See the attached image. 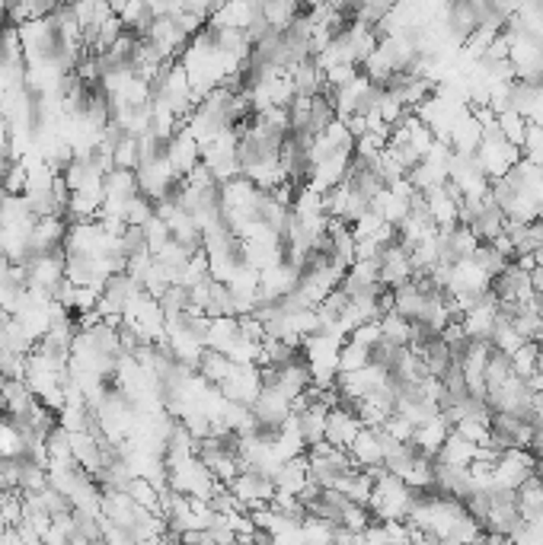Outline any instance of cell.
Returning a JSON list of instances; mask_svg holds the SVG:
<instances>
[{
	"mask_svg": "<svg viewBox=\"0 0 543 545\" xmlns=\"http://www.w3.org/2000/svg\"><path fill=\"white\" fill-rule=\"evenodd\" d=\"M367 508L374 510L377 520H406L413 510V488L397 476V472H383L374 478V492Z\"/></svg>",
	"mask_w": 543,
	"mask_h": 545,
	"instance_id": "obj_1",
	"label": "cell"
},
{
	"mask_svg": "<svg viewBox=\"0 0 543 545\" xmlns=\"http://www.w3.org/2000/svg\"><path fill=\"white\" fill-rule=\"evenodd\" d=\"M534 462L537 456L531 453V447L502 450L496 466H492V484H498V488H518L534 472Z\"/></svg>",
	"mask_w": 543,
	"mask_h": 545,
	"instance_id": "obj_2",
	"label": "cell"
},
{
	"mask_svg": "<svg viewBox=\"0 0 543 545\" xmlns=\"http://www.w3.org/2000/svg\"><path fill=\"white\" fill-rule=\"evenodd\" d=\"M218 389H221L224 399L253 405V399L259 395V389H262L259 367H256V363H237V367H234V373H230V377L224 379Z\"/></svg>",
	"mask_w": 543,
	"mask_h": 545,
	"instance_id": "obj_3",
	"label": "cell"
},
{
	"mask_svg": "<svg viewBox=\"0 0 543 545\" xmlns=\"http://www.w3.org/2000/svg\"><path fill=\"white\" fill-rule=\"evenodd\" d=\"M234 357L230 354H224V351H218V348H202L199 351V357H195V377L202 379V383H208V386H221L224 379L234 373Z\"/></svg>",
	"mask_w": 543,
	"mask_h": 545,
	"instance_id": "obj_4",
	"label": "cell"
},
{
	"mask_svg": "<svg viewBox=\"0 0 543 545\" xmlns=\"http://www.w3.org/2000/svg\"><path fill=\"white\" fill-rule=\"evenodd\" d=\"M361 427H365V424L358 421L355 411L339 409V405H333V409L326 411V440L333 443V447L349 450V443L358 437Z\"/></svg>",
	"mask_w": 543,
	"mask_h": 545,
	"instance_id": "obj_5",
	"label": "cell"
},
{
	"mask_svg": "<svg viewBox=\"0 0 543 545\" xmlns=\"http://www.w3.org/2000/svg\"><path fill=\"white\" fill-rule=\"evenodd\" d=\"M467 227L473 230L480 242H490V240H496V236L508 227V214L502 211V207H498L490 195H486V198H482L480 211H473V217H470Z\"/></svg>",
	"mask_w": 543,
	"mask_h": 545,
	"instance_id": "obj_6",
	"label": "cell"
},
{
	"mask_svg": "<svg viewBox=\"0 0 543 545\" xmlns=\"http://www.w3.org/2000/svg\"><path fill=\"white\" fill-rule=\"evenodd\" d=\"M288 80L298 99H310V96H317V93L326 90V74H323V68L317 64V58H307V61H300L298 68H291Z\"/></svg>",
	"mask_w": 543,
	"mask_h": 545,
	"instance_id": "obj_7",
	"label": "cell"
},
{
	"mask_svg": "<svg viewBox=\"0 0 543 545\" xmlns=\"http://www.w3.org/2000/svg\"><path fill=\"white\" fill-rule=\"evenodd\" d=\"M336 118H339V109L333 102V96H329V86L307 99V131H310V137L323 134Z\"/></svg>",
	"mask_w": 543,
	"mask_h": 545,
	"instance_id": "obj_8",
	"label": "cell"
},
{
	"mask_svg": "<svg viewBox=\"0 0 543 545\" xmlns=\"http://www.w3.org/2000/svg\"><path fill=\"white\" fill-rule=\"evenodd\" d=\"M448 141H451L454 150L476 153V147H480V141H482V125L476 121V115L473 112H460L457 121L451 125V134H448Z\"/></svg>",
	"mask_w": 543,
	"mask_h": 545,
	"instance_id": "obj_9",
	"label": "cell"
},
{
	"mask_svg": "<svg viewBox=\"0 0 543 545\" xmlns=\"http://www.w3.org/2000/svg\"><path fill=\"white\" fill-rule=\"evenodd\" d=\"M253 418H266V421H282L288 424L291 418V399L278 389H259V395L253 399Z\"/></svg>",
	"mask_w": 543,
	"mask_h": 545,
	"instance_id": "obj_10",
	"label": "cell"
},
{
	"mask_svg": "<svg viewBox=\"0 0 543 545\" xmlns=\"http://www.w3.org/2000/svg\"><path fill=\"white\" fill-rule=\"evenodd\" d=\"M448 434H451V421L444 415H435V418H429V421L415 424L413 440L429 456H438V450H441V443L448 440Z\"/></svg>",
	"mask_w": 543,
	"mask_h": 545,
	"instance_id": "obj_11",
	"label": "cell"
},
{
	"mask_svg": "<svg viewBox=\"0 0 543 545\" xmlns=\"http://www.w3.org/2000/svg\"><path fill=\"white\" fill-rule=\"evenodd\" d=\"M413 278V265H409V256L403 252V246H391L383 252V262H381V284L387 288H399L403 281Z\"/></svg>",
	"mask_w": 543,
	"mask_h": 545,
	"instance_id": "obj_12",
	"label": "cell"
},
{
	"mask_svg": "<svg viewBox=\"0 0 543 545\" xmlns=\"http://www.w3.org/2000/svg\"><path fill=\"white\" fill-rule=\"evenodd\" d=\"M498 303H490V306H473V310L464 313V332L470 335V341H490L492 338V329H496V313Z\"/></svg>",
	"mask_w": 543,
	"mask_h": 545,
	"instance_id": "obj_13",
	"label": "cell"
},
{
	"mask_svg": "<svg viewBox=\"0 0 543 545\" xmlns=\"http://www.w3.org/2000/svg\"><path fill=\"white\" fill-rule=\"evenodd\" d=\"M349 453H352V460L358 462L361 469H367V466H377V462H383V450H381V440H377V431L374 427H361L358 437L349 443Z\"/></svg>",
	"mask_w": 543,
	"mask_h": 545,
	"instance_id": "obj_14",
	"label": "cell"
},
{
	"mask_svg": "<svg viewBox=\"0 0 543 545\" xmlns=\"http://www.w3.org/2000/svg\"><path fill=\"white\" fill-rule=\"evenodd\" d=\"M476 447H480V443H470L467 437H460V434L451 427V434H448V440L441 443L435 460L451 462V466H470V462L476 460Z\"/></svg>",
	"mask_w": 543,
	"mask_h": 545,
	"instance_id": "obj_15",
	"label": "cell"
},
{
	"mask_svg": "<svg viewBox=\"0 0 543 545\" xmlns=\"http://www.w3.org/2000/svg\"><path fill=\"white\" fill-rule=\"evenodd\" d=\"M403 354H406V345H399V341L381 335V338L367 348V363H374V367H381V370H393Z\"/></svg>",
	"mask_w": 543,
	"mask_h": 545,
	"instance_id": "obj_16",
	"label": "cell"
},
{
	"mask_svg": "<svg viewBox=\"0 0 543 545\" xmlns=\"http://www.w3.org/2000/svg\"><path fill=\"white\" fill-rule=\"evenodd\" d=\"M496 121H498V131H502V137L506 141H512V144H524V137H528V125L531 118L528 115L514 112V109H502V112H496Z\"/></svg>",
	"mask_w": 543,
	"mask_h": 545,
	"instance_id": "obj_17",
	"label": "cell"
},
{
	"mask_svg": "<svg viewBox=\"0 0 543 545\" xmlns=\"http://www.w3.org/2000/svg\"><path fill=\"white\" fill-rule=\"evenodd\" d=\"M333 488L345 492L352 500H358V504H367V500H371V492H374V478L367 476V469H355L352 476H345L342 482L333 484Z\"/></svg>",
	"mask_w": 543,
	"mask_h": 545,
	"instance_id": "obj_18",
	"label": "cell"
},
{
	"mask_svg": "<svg viewBox=\"0 0 543 545\" xmlns=\"http://www.w3.org/2000/svg\"><path fill=\"white\" fill-rule=\"evenodd\" d=\"M470 258H473L476 265H480L482 272L490 274V278L502 274V272L508 268V262H512V258H508L506 252H498L496 246H492V242H480V246H476V252H473Z\"/></svg>",
	"mask_w": 543,
	"mask_h": 545,
	"instance_id": "obj_19",
	"label": "cell"
},
{
	"mask_svg": "<svg viewBox=\"0 0 543 545\" xmlns=\"http://www.w3.org/2000/svg\"><path fill=\"white\" fill-rule=\"evenodd\" d=\"M524 335H518V329L512 326V322H506V319H496V329H492V338L490 345L498 351H506V354H514V351L524 345Z\"/></svg>",
	"mask_w": 543,
	"mask_h": 545,
	"instance_id": "obj_20",
	"label": "cell"
},
{
	"mask_svg": "<svg viewBox=\"0 0 543 545\" xmlns=\"http://www.w3.org/2000/svg\"><path fill=\"white\" fill-rule=\"evenodd\" d=\"M512 354L506 351L492 348L490 351V361H486V386H502L508 377H512Z\"/></svg>",
	"mask_w": 543,
	"mask_h": 545,
	"instance_id": "obj_21",
	"label": "cell"
},
{
	"mask_svg": "<svg viewBox=\"0 0 543 545\" xmlns=\"http://www.w3.org/2000/svg\"><path fill=\"white\" fill-rule=\"evenodd\" d=\"M381 335L399 341V345H409V338H413V319H406L397 310L387 313V316H381Z\"/></svg>",
	"mask_w": 543,
	"mask_h": 545,
	"instance_id": "obj_22",
	"label": "cell"
},
{
	"mask_svg": "<svg viewBox=\"0 0 543 545\" xmlns=\"http://www.w3.org/2000/svg\"><path fill=\"white\" fill-rule=\"evenodd\" d=\"M537 357H540V345H537L534 338H528L512 354V370L518 373L521 379H528L531 373H534V367H537Z\"/></svg>",
	"mask_w": 543,
	"mask_h": 545,
	"instance_id": "obj_23",
	"label": "cell"
},
{
	"mask_svg": "<svg viewBox=\"0 0 543 545\" xmlns=\"http://www.w3.org/2000/svg\"><path fill=\"white\" fill-rule=\"evenodd\" d=\"M361 367H367V348L358 345V341L345 338L342 348H339V373L361 370Z\"/></svg>",
	"mask_w": 543,
	"mask_h": 545,
	"instance_id": "obj_24",
	"label": "cell"
},
{
	"mask_svg": "<svg viewBox=\"0 0 543 545\" xmlns=\"http://www.w3.org/2000/svg\"><path fill=\"white\" fill-rule=\"evenodd\" d=\"M119 246H122L125 258H135V256H144L147 249V233L144 227H138V224H128V227L122 230V236H119Z\"/></svg>",
	"mask_w": 543,
	"mask_h": 545,
	"instance_id": "obj_25",
	"label": "cell"
},
{
	"mask_svg": "<svg viewBox=\"0 0 543 545\" xmlns=\"http://www.w3.org/2000/svg\"><path fill=\"white\" fill-rule=\"evenodd\" d=\"M397 4L399 0H365V4H361V13H358V23H365V26L383 23V20L397 10Z\"/></svg>",
	"mask_w": 543,
	"mask_h": 545,
	"instance_id": "obj_26",
	"label": "cell"
},
{
	"mask_svg": "<svg viewBox=\"0 0 543 545\" xmlns=\"http://www.w3.org/2000/svg\"><path fill=\"white\" fill-rule=\"evenodd\" d=\"M262 10H266L268 23L272 26H288L291 20H294V13H298V0H262Z\"/></svg>",
	"mask_w": 543,
	"mask_h": 545,
	"instance_id": "obj_27",
	"label": "cell"
},
{
	"mask_svg": "<svg viewBox=\"0 0 543 545\" xmlns=\"http://www.w3.org/2000/svg\"><path fill=\"white\" fill-rule=\"evenodd\" d=\"M144 233H147V249H151V256H153V252H160L163 246H167V242L173 240L167 217H151V220L144 224Z\"/></svg>",
	"mask_w": 543,
	"mask_h": 545,
	"instance_id": "obj_28",
	"label": "cell"
},
{
	"mask_svg": "<svg viewBox=\"0 0 543 545\" xmlns=\"http://www.w3.org/2000/svg\"><path fill=\"white\" fill-rule=\"evenodd\" d=\"M460 437H467L470 443H490V421H480V418H460L451 424Z\"/></svg>",
	"mask_w": 543,
	"mask_h": 545,
	"instance_id": "obj_29",
	"label": "cell"
},
{
	"mask_svg": "<svg viewBox=\"0 0 543 545\" xmlns=\"http://www.w3.org/2000/svg\"><path fill=\"white\" fill-rule=\"evenodd\" d=\"M26 182H29V163L16 159L13 169H10L7 179H4V189H7L10 195H23V191H26Z\"/></svg>",
	"mask_w": 543,
	"mask_h": 545,
	"instance_id": "obj_30",
	"label": "cell"
},
{
	"mask_svg": "<svg viewBox=\"0 0 543 545\" xmlns=\"http://www.w3.org/2000/svg\"><path fill=\"white\" fill-rule=\"evenodd\" d=\"M352 341H358V345H365V348H371L377 338H381V322H361L358 329H355L352 335H349Z\"/></svg>",
	"mask_w": 543,
	"mask_h": 545,
	"instance_id": "obj_31",
	"label": "cell"
},
{
	"mask_svg": "<svg viewBox=\"0 0 543 545\" xmlns=\"http://www.w3.org/2000/svg\"><path fill=\"white\" fill-rule=\"evenodd\" d=\"M333 13H342V16H349V20H358V13H361V4L365 0H323Z\"/></svg>",
	"mask_w": 543,
	"mask_h": 545,
	"instance_id": "obj_32",
	"label": "cell"
},
{
	"mask_svg": "<svg viewBox=\"0 0 543 545\" xmlns=\"http://www.w3.org/2000/svg\"><path fill=\"white\" fill-rule=\"evenodd\" d=\"M342 121H345V128H349V134H352L355 141H358V137L367 131V118H365V115H345Z\"/></svg>",
	"mask_w": 543,
	"mask_h": 545,
	"instance_id": "obj_33",
	"label": "cell"
},
{
	"mask_svg": "<svg viewBox=\"0 0 543 545\" xmlns=\"http://www.w3.org/2000/svg\"><path fill=\"white\" fill-rule=\"evenodd\" d=\"M534 258H537V265H540V268H543V242H540V246H537Z\"/></svg>",
	"mask_w": 543,
	"mask_h": 545,
	"instance_id": "obj_34",
	"label": "cell"
},
{
	"mask_svg": "<svg viewBox=\"0 0 543 545\" xmlns=\"http://www.w3.org/2000/svg\"><path fill=\"white\" fill-rule=\"evenodd\" d=\"M4 494H7V492H4V488H0V498H4Z\"/></svg>",
	"mask_w": 543,
	"mask_h": 545,
	"instance_id": "obj_35",
	"label": "cell"
}]
</instances>
